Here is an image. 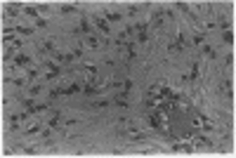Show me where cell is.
<instances>
[{
	"label": "cell",
	"instance_id": "cell-13",
	"mask_svg": "<svg viewBox=\"0 0 236 158\" xmlns=\"http://www.w3.org/2000/svg\"><path fill=\"white\" fill-rule=\"evenodd\" d=\"M127 14H130V17L137 14V5H130V7H127Z\"/></svg>",
	"mask_w": 236,
	"mask_h": 158
},
{
	"label": "cell",
	"instance_id": "cell-9",
	"mask_svg": "<svg viewBox=\"0 0 236 158\" xmlns=\"http://www.w3.org/2000/svg\"><path fill=\"white\" fill-rule=\"evenodd\" d=\"M24 12H26L28 17H38V10H36V7H24Z\"/></svg>",
	"mask_w": 236,
	"mask_h": 158
},
{
	"label": "cell",
	"instance_id": "cell-5",
	"mask_svg": "<svg viewBox=\"0 0 236 158\" xmlns=\"http://www.w3.org/2000/svg\"><path fill=\"white\" fill-rule=\"evenodd\" d=\"M130 139H132V142H144V139H146V135H144V132H132V137H130Z\"/></svg>",
	"mask_w": 236,
	"mask_h": 158
},
{
	"label": "cell",
	"instance_id": "cell-15",
	"mask_svg": "<svg viewBox=\"0 0 236 158\" xmlns=\"http://www.w3.org/2000/svg\"><path fill=\"white\" fill-rule=\"evenodd\" d=\"M36 132H40V128H38V125H33V128L26 130V135H36Z\"/></svg>",
	"mask_w": 236,
	"mask_h": 158
},
{
	"label": "cell",
	"instance_id": "cell-6",
	"mask_svg": "<svg viewBox=\"0 0 236 158\" xmlns=\"http://www.w3.org/2000/svg\"><path fill=\"white\" fill-rule=\"evenodd\" d=\"M106 21H121V14L118 12H109L106 14Z\"/></svg>",
	"mask_w": 236,
	"mask_h": 158
},
{
	"label": "cell",
	"instance_id": "cell-3",
	"mask_svg": "<svg viewBox=\"0 0 236 158\" xmlns=\"http://www.w3.org/2000/svg\"><path fill=\"white\" fill-rule=\"evenodd\" d=\"M203 52H206V57H210V59H215V57H217V52H215V50H212L210 45H203Z\"/></svg>",
	"mask_w": 236,
	"mask_h": 158
},
{
	"label": "cell",
	"instance_id": "cell-10",
	"mask_svg": "<svg viewBox=\"0 0 236 158\" xmlns=\"http://www.w3.org/2000/svg\"><path fill=\"white\" fill-rule=\"evenodd\" d=\"M194 45H203V33H194Z\"/></svg>",
	"mask_w": 236,
	"mask_h": 158
},
{
	"label": "cell",
	"instance_id": "cell-16",
	"mask_svg": "<svg viewBox=\"0 0 236 158\" xmlns=\"http://www.w3.org/2000/svg\"><path fill=\"white\" fill-rule=\"evenodd\" d=\"M61 12H64V14H71V12H73V7H71V5H64V7H61Z\"/></svg>",
	"mask_w": 236,
	"mask_h": 158
},
{
	"label": "cell",
	"instance_id": "cell-8",
	"mask_svg": "<svg viewBox=\"0 0 236 158\" xmlns=\"http://www.w3.org/2000/svg\"><path fill=\"white\" fill-rule=\"evenodd\" d=\"M196 78H198V64H194V69L189 73V80H196Z\"/></svg>",
	"mask_w": 236,
	"mask_h": 158
},
{
	"label": "cell",
	"instance_id": "cell-2",
	"mask_svg": "<svg viewBox=\"0 0 236 158\" xmlns=\"http://www.w3.org/2000/svg\"><path fill=\"white\" fill-rule=\"evenodd\" d=\"M95 24H97L99 29L104 31V33H109V21H106V19H102V17H97V19H95Z\"/></svg>",
	"mask_w": 236,
	"mask_h": 158
},
{
	"label": "cell",
	"instance_id": "cell-1",
	"mask_svg": "<svg viewBox=\"0 0 236 158\" xmlns=\"http://www.w3.org/2000/svg\"><path fill=\"white\" fill-rule=\"evenodd\" d=\"M28 64H31V57L28 54H17V59H14V66L17 69H26Z\"/></svg>",
	"mask_w": 236,
	"mask_h": 158
},
{
	"label": "cell",
	"instance_id": "cell-12",
	"mask_svg": "<svg viewBox=\"0 0 236 158\" xmlns=\"http://www.w3.org/2000/svg\"><path fill=\"white\" fill-rule=\"evenodd\" d=\"M36 26H38V29H45V26H47V21H45V19H40V17H38V19H36Z\"/></svg>",
	"mask_w": 236,
	"mask_h": 158
},
{
	"label": "cell",
	"instance_id": "cell-7",
	"mask_svg": "<svg viewBox=\"0 0 236 158\" xmlns=\"http://www.w3.org/2000/svg\"><path fill=\"white\" fill-rule=\"evenodd\" d=\"M87 45H90V47H99V40L95 36H87Z\"/></svg>",
	"mask_w": 236,
	"mask_h": 158
},
{
	"label": "cell",
	"instance_id": "cell-11",
	"mask_svg": "<svg viewBox=\"0 0 236 158\" xmlns=\"http://www.w3.org/2000/svg\"><path fill=\"white\" fill-rule=\"evenodd\" d=\"M59 118H61V113H55V118L50 120V128H57L59 125Z\"/></svg>",
	"mask_w": 236,
	"mask_h": 158
},
{
	"label": "cell",
	"instance_id": "cell-14",
	"mask_svg": "<svg viewBox=\"0 0 236 158\" xmlns=\"http://www.w3.org/2000/svg\"><path fill=\"white\" fill-rule=\"evenodd\" d=\"M42 47H45V50H55V40H45Z\"/></svg>",
	"mask_w": 236,
	"mask_h": 158
},
{
	"label": "cell",
	"instance_id": "cell-4",
	"mask_svg": "<svg viewBox=\"0 0 236 158\" xmlns=\"http://www.w3.org/2000/svg\"><path fill=\"white\" fill-rule=\"evenodd\" d=\"M222 38H224V43H227V45H231V43H234V33H231V31H224V33H222Z\"/></svg>",
	"mask_w": 236,
	"mask_h": 158
}]
</instances>
